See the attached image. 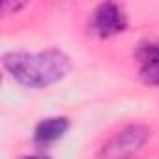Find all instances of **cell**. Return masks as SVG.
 <instances>
[{"instance_id":"6da1fadb","label":"cell","mask_w":159,"mask_h":159,"mask_svg":"<svg viewBox=\"0 0 159 159\" xmlns=\"http://www.w3.org/2000/svg\"><path fill=\"white\" fill-rule=\"evenodd\" d=\"M2 66L19 84L28 88L52 86L71 69L67 54L58 49H47L41 52L11 51L2 56Z\"/></svg>"},{"instance_id":"5b68a950","label":"cell","mask_w":159,"mask_h":159,"mask_svg":"<svg viewBox=\"0 0 159 159\" xmlns=\"http://www.w3.org/2000/svg\"><path fill=\"white\" fill-rule=\"evenodd\" d=\"M69 127V120L64 116H51L41 120L36 129H34V144L39 148H47L51 144H54L56 140H60L64 137V133Z\"/></svg>"},{"instance_id":"277c9868","label":"cell","mask_w":159,"mask_h":159,"mask_svg":"<svg viewBox=\"0 0 159 159\" xmlns=\"http://www.w3.org/2000/svg\"><path fill=\"white\" fill-rule=\"evenodd\" d=\"M135 56L140 64V79L146 84L159 86V41L140 43Z\"/></svg>"},{"instance_id":"7a4b0ae2","label":"cell","mask_w":159,"mask_h":159,"mask_svg":"<svg viewBox=\"0 0 159 159\" xmlns=\"http://www.w3.org/2000/svg\"><path fill=\"white\" fill-rule=\"evenodd\" d=\"M127 28V15L120 4L103 2L90 15V32L101 39L122 34Z\"/></svg>"},{"instance_id":"8992f818","label":"cell","mask_w":159,"mask_h":159,"mask_svg":"<svg viewBox=\"0 0 159 159\" xmlns=\"http://www.w3.org/2000/svg\"><path fill=\"white\" fill-rule=\"evenodd\" d=\"M21 8H25V4H13V2H4V4H2V13H4V15H10V10H13V11H19Z\"/></svg>"},{"instance_id":"3957f363","label":"cell","mask_w":159,"mask_h":159,"mask_svg":"<svg viewBox=\"0 0 159 159\" xmlns=\"http://www.w3.org/2000/svg\"><path fill=\"white\" fill-rule=\"evenodd\" d=\"M150 131L144 125H127L122 131H118L105 146H103V159H127L135 152L142 148V144L148 140Z\"/></svg>"},{"instance_id":"52a82bcc","label":"cell","mask_w":159,"mask_h":159,"mask_svg":"<svg viewBox=\"0 0 159 159\" xmlns=\"http://www.w3.org/2000/svg\"><path fill=\"white\" fill-rule=\"evenodd\" d=\"M25 159H51L47 155H30V157H25Z\"/></svg>"}]
</instances>
